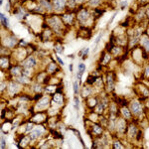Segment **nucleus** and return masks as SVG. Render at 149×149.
<instances>
[{
    "mask_svg": "<svg viewBox=\"0 0 149 149\" xmlns=\"http://www.w3.org/2000/svg\"><path fill=\"white\" fill-rule=\"evenodd\" d=\"M44 20H45V23L54 31L57 38L62 37L64 33H67L66 31L68 30V28H67L66 25L64 24L60 14H57V13L48 14L46 17H44Z\"/></svg>",
    "mask_w": 149,
    "mask_h": 149,
    "instance_id": "nucleus-1",
    "label": "nucleus"
},
{
    "mask_svg": "<svg viewBox=\"0 0 149 149\" xmlns=\"http://www.w3.org/2000/svg\"><path fill=\"white\" fill-rule=\"evenodd\" d=\"M95 18L93 15V10L86 5L79 6L77 9V24L79 26L88 27V23L95 22Z\"/></svg>",
    "mask_w": 149,
    "mask_h": 149,
    "instance_id": "nucleus-2",
    "label": "nucleus"
},
{
    "mask_svg": "<svg viewBox=\"0 0 149 149\" xmlns=\"http://www.w3.org/2000/svg\"><path fill=\"white\" fill-rule=\"evenodd\" d=\"M128 107L133 114V117L137 120H140L141 117L145 114V107L144 102L139 98H132L128 102Z\"/></svg>",
    "mask_w": 149,
    "mask_h": 149,
    "instance_id": "nucleus-3",
    "label": "nucleus"
},
{
    "mask_svg": "<svg viewBox=\"0 0 149 149\" xmlns=\"http://www.w3.org/2000/svg\"><path fill=\"white\" fill-rule=\"evenodd\" d=\"M24 88H25V86H22L21 84H19L17 81L11 79V80L8 81L7 88L4 93H6L10 98H15L24 92ZM4 93H2V95H3Z\"/></svg>",
    "mask_w": 149,
    "mask_h": 149,
    "instance_id": "nucleus-4",
    "label": "nucleus"
},
{
    "mask_svg": "<svg viewBox=\"0 0 149 149\" xmlns=\"http://www.w3.org/2000/svg\"><path fill=\"white\" fill-rule=\"evenodd\" d=\"M51 107V95L45 93L42 97H40L38 100H36L34 104L32 105L33 110L36 111H47Z\"/></svg>",
    "mask_w": 149,
    "mask_h": 149,
    "instance_id": "nucleus-5",
    "label": "nucleus"
},
{
    "mask_svg": "<svg viewBox=\"0 0 149 149\" xmlns=\"http://www.w3.org/2000/svg\"><path fill=\"white\" fill-rule=\"evenodd\" d=\"M18 44H19V39L16 37V35H14V33L7 31L5 36L1 35V46L14 50L15 48L18 47Z\"/></svg>",
    "mask_w": 149,
    "mask_h": 149,
    "instance_id": "nucleus-6",
    "label": "nucleus"
},
{
    "mask_svg": "<svg viewBox=\"0 0 149 149\" xmlns=\"http://www.w3.org/2000/svg\"><path fill=\"white\" fill-rule=\"evenodd\" d=\"M67 28H71L77 24V10H67L60 14Z\"/></svg>",
    "mask_w": 149,
    "mask_h": 149,
    "instance_id": "nucleus-7",
    "label": "nucleus"
},
{
    "mask_svg": "<svg viewBox=\"0 0 149 149\" xmlns=\"http://www.w3.org/2000/svg\"><path fill=\"white\" fill-rule=\"evenodd\" d=\"M115 84H116V74L113 71H109L105 76V93L109 95L113 93L115 91Z\"/></svg>",
    "mask_w": 149,
    "mask_h": 149,
    "instance_id": "nucleus-8",
    "label": "nucleus"
},
{
    "mask_svg": "<svg viewBox=\"0 0 149 149\" xmlns=\"http://www.w3.org/2000/svg\"><path fill=\"white\" fill-rule=\"evenodd\" d=\"M46 132H47V128L44 126V124H38V125H36L32 130L29 132L28 135L30 136L32 142H34V141L40 140L45 135Z\"/></svg>",
    "mask_w": 149,
    "mask_h": 149,
    "instance_id": "nucleus-9",
    "label": "nucleus"
},
{
    "mask_svg": "<svg viewBox=\"0 0 149 149\" xmlns=\"http://www.w3.org/2000/svg\"><path fill=\"white\" fill-rule=\"evenodd\" d=\"M65 102H66V98H65V95L62 92H57L51 95V107H55V109H59L63 107Z\"/></svg>",
    "mask_w": 149,
    "mask_h": 149,
    "instance_id": "nucleus-10",
    "label": "nucleus"
},
{
    "mask_svg": "<svg viewBox=\"0 0 149 149\" xmlns=\"http://www.w3.org/2000/svg\"><path fill=\"white\" fill-rule=\"evenodd\" d=\"M134 93L139 97V100H142V102H145L146 98L149 97V86L144 85V84L138 83L135 86Z\"/></svg>",
    "mask_w": 149,
    "mask_h": 149,
    "instance_id": "nucleus-11",
    "label": "nucleus"
},
{
    "mask_svg": "<svg viewBox=\"0 0 149 149\" xmlns=\"http://www.w3.org/2000/svg\"><path fill=\"white\" fill-rule=\"evenodd\" d=\"M20 64L22 65L23 68L36 71V70L38 69V66H39V60L37 59V57H36L35 55L31 54Z\"/></svg>",
    "mask_w": 149,
    "mask_h": 149,
    "instance_id": "nucleus-12",
    "label": "nucleus"
},
{
    "mask_svg": "<svg viewBox=\"0 0 149 149\" xmlns=\"http://www.w3.org/2000/svg\"><path fill=\"white\" fill-rule=\"evenodd\" d=\"M29 119L36 124H44L47 123L49 119V114L47 111H36L32 115H30Z\"/></svg>",
    "mask_w": 149,
    "mask_h": 149,
    "instance_id": "nucleus-13",
    "label": "nucleus"
},
{
    "mask_svg": "<svg viewBox=\"0 0 149 149\" xmlns=\"http://www.w3.org/2000/svg\"><path fill=\"white\" fill-rule=\"evenodd\" d=\"M44 70L47 72V74H49V76L54 77V76H56L58 73L61 72V66L57 63V61L52 60V61H50L49 63L47 64V66L45 67Z\"/></svg>",
    "mask_w": 149,
    "mask_h": 149,
    "instance_id": "nucleus-14",
    "label": "nucleus"
},
{
    "mask_svg": "<svg viewBox=\"0 0 149 149\" xmlns=\"http://www.w3.org/2000/svg\"><path fill=\"white\" fill-rule=\"evenodd\" d=\"M23 67L21 64H13L11 66V68L8 70V74H9V78L11 79H15L17 77L21 76L22 74V72H23Z\"/></svg>",
    "mask_w": 149,
    "mask_h": 149,
    "instance_id": "nucleus-15",
    "label": "nucleus"
},
{
    "mask_svg": "<svg viewBox=\"0 0 149 149\" xmlns=\"http://www.w3.org/2000/svg\"><path fill=\"white\" fill-rule=\"evenodd\" d=\"M54 13L62 14L67 10V0H52Z\"/></svg>",
    "mask_w": 149,
    "mask_h": 149,
    "instance_id": "nucleus-16",
    "label": "nucleus"
},
{
    "mask_svg": "<svg viewBox=\"0 0 149 149\" xmlns=\"http://www.w3.org/2000/svg\"><path fill=\"white\" fill-rule=\"evenodd\" d=\"M95 93H97L95 90V88H93V86H90L85 83L83 86V88H81L80 95H81V97H83L84 100H86V98L92 97V95H95Z\"/></svg>",
    "mask_w": 149,
    "mask_h": 149,
    "instance_id": "nucleus-17",
    "label": "nucleus"
},
{
    "mask_svg": "<svg viewBox=\"0 0 149 149\" xmlns=\"http://www.w3.org/2000/svg\"><path fill=\"white\" fill-rule=\"evenodd\" d=\"M119 115L121 117H123L125 120L127 121H132L134 119L133 114L129 109L128 105H124V107H119Z\"/></svg>",
    "mask_w": 149,
    "mask_h": 149,
    "instance_id": "nucleus-18",
    "label": "nucleus"
},
{
    "mask_svg": "<svg viewBox=\"0 0 149 149\" xmlns=\"http://www.w3.org/2000/svg\"><path fill=\"white\" fill-rule=\"evenodd\" d=\"M112 58H113V57L111 56V54H110L109 52H107V51H105V50H104V51L102 53L100 57L98 65H100V66H102V67L109 66V63L111 62Z\"/></svg>",
    "mask_w": 149,
    "mask_h": 149,
    "instance_id": "nucleus-19",
    "label": "nucleus"
},
{
    "mask_svg": "<svg viewBox=\"0 0 149 149\" xmlns=\"http://www.w3.org/2000/svg\"><path fill=\"white\" fill-rule=\"evenodd\" d=\"M13 65L11 56H1L0 57V66H1V71H8Z\"/></svg>",
    "mask_w": 149,
    "mask_h": 149,
    "instance_id": "nucleus-20",
    "label": "nucleus"
},
{
    "mask_svg": "<svg viewBox=\"0 0 149 149\" xmlns=\"http://www.w3.org/2000/svg\"><path fill=\"white\" fill-rule=\"evenodd\" d=\"M38 3H39V5H41L44 8L47 15L48 14L54 13V7H53L52 0H38Z\"/></svg>",
    "mask_w": 149,
    "mask_h": 149,
    "instance_id": "nucleus-21",
    "label": "nucleus"
},
{
    "mask_svg": "<svg viewBox=\"0 0 149 149\" xmlns=\"http://www.w3.org/2000/svg\"><path fill=\"white\" fill-rule=\"evenodd\" d=\"M98 100H100V97H98L97 95H92V97L86 98V100H85L86 107H88L90 110H93V109H95V107L97 105Z\"/></svg>",
    "mask_w": 149,
    "mask_h": 149,
    "instance_id": "nucleus-22",
    "label": "nucleus"
},
{
    "mask_svg": "<svg viewBox=\"0 0 149 149\" xmlns=\"http://www.w3.org/2000/svg\"><path fill=\"white\" fill-rule=\"evenodd\" d=\"M53 48H54V51L57 53V54L59 55H63L64 52H65V46L63 45V43L61 42L60 40L56 39L54 41V46H53Z\"/></svg>",
    "mask_w": 149,
    "mask_h": 149,
    "instance_id": "nucleus-23",
    "label": "nucleus"
},
{
    "mask_svg": "<svg viewBox=\"0 0 149 149\" xmlns=\"http://www.w3.org/2000/svg\"><path fill=\"white\" fill-rule=\"evenodd\" d=\"M139 46H141L149 54V36L146 34H143L140 38Z\"/></svg>",
    "mask_w": 149,
    "mask_h": 149,
    "instance_id": "nucleus-24",
    "label": "nucleus"
},
{
    "mask_svg": "<svg viewBox=\"0 0 149 149\" xmlns=\"http://www.w3.org/2000/svg\"><path fill=\"white\" fill-rule=\"evenodd\" d=\"M102 3H103V0H88L86 5L90 7L91 9H95V8H98Z\"/></svg>",
    "mask_w": 149,
    "mask_h": 149,
    "instance_id": "nucleus-25",
    "label": "nucleus"
},
{
    "mask_svg": "<svg viewBox=\"0 0 149 149\" xmlns=\"http://www.w3.org/2000/svg\"><path fill=\"white\" fill-rule=\"evenodd\" d=\"M111 147L114 148V149H123V148H125V145L122 143L120 138L115 137L111 142Z\"/></svg>",
    "mask_w": 149,
    "mask_h": 149,
    "instance_id": "nucleus-26",
    "label": "nucleus"
},
{
    "mask_svg": "<svg viewBox=\"0 0 149 149\" xmlns=\"http://www.w3.org/2000/svg\"><path fill=\"white\" fill-rule=\"evenodd\" d=\"M0 19H1V27L6 29V30H9L10 23H9V19L6 17L5 14H4V13L0 14Z\"/></svg>",
    "mask_w": 149,
    "mask_h": 149,
    "instance_id": "nucleus-27",
    "label": "nucleus"
},
{
    "mask_svg": "<svg viewBox=\"0 0 149 149\" xmlns=\"http://www.w3.org/2000/svg\"><path fill=\"white\" fill-rule=\"evenodd\" d=\"M143 80H148L149 81V61H147V63L144 66V68L142 70V73H141Z\"/></svg>",
    "mask_w": 149,
    "mask_h": 149,
    "instance_id": "nucleus-28",
    "label": "nucleus"
},
{
    "mask_svg": "<svg viewBox=\"0 0 149 149\" xmlns=\"http://www.w3.org/2000/svg\"><path fill=\"white\" fill-rule=\"evenodd\" d=\"M73 90H74V95H79L81 92V84L79 83V81H74L73 83Z\"/></svg>",
    "mask_w": 149,
    "mask_h": 149,
    "instance_id": "nucleus-29",
    "label": "nucleus"
},
{
    "mask_svg": "<svg viewBox=\"0 0 149 149\" xmlns=\"http://www.w3.org/2000/svg\"><path fill=\"white\" fill-rule=\"evenodd\" d=\"M74 109L77 112L80 109V98H79L78 95H74Z\"/></svg>",
    "mask_w": 149,
    "mask_h": 149,
    "instance_id": "nucleus-30",
    "label": "nucleus"
},
{
    "mask_svg": "<svg viewBox=\"0 0 149 149\" xmlns=\"http://www.w3.org/2000/svg\"><path fill=\"white\" fill-rule=\"evenodd\" d=\"M52 54L54 55L55 58H56V61H57V63L59 64L61 67H64V66H65V62H64V60H62V58L59 56V54H57L56 52L52 53Z\"/></svg>",
    "mask_w": 149,
    "mask_h": 149,
    "instance_id": "nucleus-31",
    "label": "nucleus"
},
{
    "mask_svg": "<svg viewBox=\"0 0 149 149\" xmlns=\"http://www.w3.org/2000/svg\"><path fill=\"white\" fill-rule=\"evenodd\" d=\"M103 35H104V32H100V34L97 35V37L95 38V49L97 48L98 46V44H100V40H102V38L103 37Z\"/></svg>",
    "mask_w": 149,
    "mask_h": 149,
    "instance_id": "nucleus-32",
    "label": "nucleus"
},
{
    "mask_svg": "<svg viewBox=\"0 0 149 149\" xmlns=\"http://www.w3.org/2000/svg\"><path fill=\"white\" fill-rule=\"evenodd\" d=\"M86 64H84V63H80V64H78V72H81V73H85L86 72Z\"/></svg>",
    "mask_w": 149,
    "mask_h": 149,
    "instance_id": "nucleus-33",
    "label": "nucleus"
},
{
    "mask_svg": "<svg viewBox=\"0 0 149 149\" xmlns=\"http://www.w3.org/2000/svg\"><path fill=\"white\" fill-rule=\"evenodd\" d=\"M88 54H90V48L86 47V48H85V52H84V55H83V57H81V59H83V60L88 59Z\"/></svg>",
    "mask_w": 149,
    "mask_h": 149,
    "instance_id": "nucleus-34",
    "label": "nucleus"
},
{
    "mask_svg": "<svg viewBox=\"0 0 149 149\" xmlns=\"http://www.w3.org/2000/svg\"><path fill=\"white\" fill-rule=\"evenodd\" d=\"M116 15H117V11H115L114 13H113V15L111 16V18H110L109 20V22H107V27H109V26L111 25V24H112V22H113V21H114V19H115V16H116Z\"/></svg>",
    "mask_w": 149,
    "mask_h": 149,
    "instance_id": "nucleus-35",
    "label": "nucleus"
},
{
    "mask_svg": "<svg viewBox=\"0 0 149 149\" xmlns=\"http://www.w3.org/2000/svg\"><path fill=\"white\" fill-rule=\"evenodd\" d=\"M144 9H145V15H146V19H147L148 23H149V3L146 4L144 6Z\"/></svg>",
    "mask_w": 149,
    "mask_h": 149,
    "instance_id": "nucleus-36",
    "label": "nucleus"
},
{
    "mask_svg": "<svg viewBox=\"0 0 149 149\" xmlns=\"http://www.w3.org/2000/svg\"><path fill=\"white\" fill-rule=\"evenodd\" d=\"M88 0H76L77 4H78V6H81V5H86V2H88Z\"/></svg>",
    "mask_w": 149,
    "mask_h": 149,
    "instance_id": "nucleus-37",
    "label": "nucleus"
},
{
    "mask_svg": "<svg viewBox=\"0 0 149 149\" xmlns=\"http://www.w3.org/2000/svg\"><path fill=\"white\" fill-rule=\"evenodd\" d=\"M127 7V0H123V1L120 2V9L121 10H124Z\"/></svg>",
    "mask_w": 149,
    "mask_h": 149,
    "instance_id": "nucleus-38",
    "label": "nucleus"
},
{
    "mask_svg": "<svg viewBox=\"0 0 149 149\" xmlns=\"http://www.w3.org/2000/svg\"><path fill=\"white\" fill-rule=\"evenodd\" d=\"M5 143H6L5 138H4V136H3V135H1V149H5V148H6Z\"/></svg>",
    "mask_w": 149,
    "mask_h": 149,
    "instance_id": "nucleus-39",
    "label": "nucleus"
},
{
    "mask_svg": "<svg viewBox=\"0 0 149 149\" xmlns=\"http://www.w3.org/2000/svg\"><path fill=\"white\" fill-rule=\"evenodd\" d=\"M144 107H145L146 110H149V97L146 98L145 102H144Z\"/></svg>",
    "mask_w": 149,
    "mask_h": 149,
    "instance_id": "nucleus-40",
    "label": "nucleus"
},
{
    "mask_svg": "<svg viewBox=\"0 0 149 149\" xmlns=\"http://www.w3.org/2000/svg\"><path fill=\"white\" fill-rule=\"evenodd\" d=\"M84 52H85V48H83V49H81V51L78 53V57H83V55H84Z\"/></svg>",
    "mask_w": 149,
    "mask_h": 149,
    "instance_id": "nucleus-41",
    "label": "nucleus"
},
{
    "mask_svg": "<svg viewBox=\"0 0 149 149\" xmlns=\"http://www.w3.org/2000/svg\"><path fill=\"white\" fill-rule=\"evenodd\" d=\"M69 71H70V73H73V71H74V65L72 63L69 65Z\"/></svg>",
    "mask_w": 149,
    "mask_h": 149,
    "instance_id": "nucleus-42",
    "label": "nucleus"
},
{
    "mask_svg": "<svg viewBox=\"0 0 149 149\" xmlns=\"http://www.w3.org/2000/svg\"><path fill=\"white\" fill-rule=\"evenodd\" d=\"M144 34H146V35H148V36H149V24H147V26H146L145 32H144Z\"/></svg>",
    "mask_w": 149,
    "mask_h": 149,
    "instance_id": "nucleus-43",
    "label": "nucleus"
},
{
    "mask_svg": "<svg viewBox=\"0 0 149 149\" xmlns=\"http://www.w3.org/2000/svg\"><path fill=\"white\" fill-rule=\"evenodd\" d=\"M68 58H71V59H74V54L68 55Z\"/></svg>",
    "mask_w": 149,
    "mask_h": 149,
    "instance_id": "nucleus-44",
    "label": "nucleus"
},
{
    "mask_svg": "<svg viewBox=\"0 0 149 149\" xmlns=\"http://www.w3.org/2000/svg\"><path fill=\"white\" fill-rule=\"evenodd\" d=\"M3 1H4V0H0V5H3Z\"/></svg>",
    "mask_w": 149,
    "mask_h": 149,
    "instance_id": "nucleus-45",
    "label": "nucleus"
}]
</instances>
